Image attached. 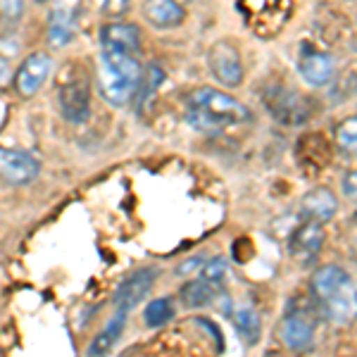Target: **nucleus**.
I'll return each instance as SVG.
<instances>
[{
    "instance_id": "f257e3e1",
    "label": "nucleus",
    "mask_w": 357,
    "mask_h": 357,
    "mask_svg": "<svg viewBox=\"0 0 357 357\" xmlns=\"http://www.w3.org/2000/svg\"><path fill=\"white\" fill-rule=\"evenodd\" d=\"M186 119L195 129L217 134V131L227 129V126L245 124L250 119V112H248L243 102H238L229 93L205 86V89H198L188 96Z\"/></svg>"
},
{
    "instance_id": "f03ea898",
    "label": "nucleus",
    "mask_w": 357,
    "mask_h": 357,
    "mask_svg": "<svg viewBox=\"0 0 357 357\" xmlns=\"http://www.w3.org/2000/svg\"><path fill=\"white\" fill-rule=\"evenodd\" d=\"M312 293L333 324H350L357 319V286L343 267H321L312 276Z\"/></svg>"
},
{
    "instance_id": "7ed1b4c3",
    "label": "nucleus",
    "mask_w": 357,
    "mask_h": 357,
    "mask_svg": "<svg viewBox=\"0 0 357 357\" xmlns=\"http://www.w3.org/2000/svg\"><path fill=\"white\" fill-rule=\"evenodd\" d=\"M143 67L136 55L102 53L98 65V91L112 107H124L138 93Z\"/></svg>"
},
{
    "instance_id": "20e7f679",
    "label": "nucleus",
    "mask_w": 357,
    "mask_h": 357,
    "mask_svg": "<svg viewBox=\"0 0 357 357\" xmlns=\"http://www.w3.org/2000/svg\"><path fill=\"white\" fill-rule=\"evenodd\" d=\"M41 172V165L33 155L13 148H0V181L10 186H26Z\"/></svg>"
},
{
    "instance_id": "39448f33",
    "label": "nucleus",
    "mask_w": 357,
    "mask_h": 357,
    "mask_svg": "<svg viewBox=\"0 0 357 357\" xmlns=\"http://www.w3.org/2000/svg\"><path fill=\"white\" fill-rule=\"evenodd\" d=\"M60 112L69 124H84L91 117V89L84 79H72L60 86L57 93Z\"/></svg>"
},
{
    "instance_id": "423d86ee",
    "label": "nucleus",
    "mask_w": 357,
    "mask_h": 357,
    "mask_svg": "<svg viewBox=\"0 0 357 357\" xmlns=\"http://www.w3.org/2000/svg\"><path fill=\"white\" fill-rule=\"evenodd\" d=\"M207 65L210 72L215 74V79L229 89L243 84V65H241V55L231 43L220 41L212 45L210 55H207Z\"/></svg>"
},
{
    "instance_id": "0eeeda50",
    "label": "nucleus",
    "mask_w": 357,
    "mask_h": 357,
    "mask_svg": "<svg viewBox=\"0 0 357 357\" xmlns=\"http://www.w3.org/2000/svg\"><path fill=\"white\" fill-rule=\"evenodd\" d=\"M155 281H158V272L151 267L129 274L122 284L117 286V291H114V298H112L114 310H122V312L129 314L131 310H134L136 305H141L143 298L153 291Z\"/></svg>"
},
{
    "instance_id": "6e6552de",
    "label": "nucleus",
    "mask_w": 357,
    "mask_h": 357,
    "mask_svg": "<svg viewBox=\"0 0 357 357\" xmlns=\"http://www.w3.org/2000/svg\"><path fill=\"white\" fill-rule=\"evenodd\" d=\"M50 69H53V57L43 50L26 55L24 62L20 65L15 74V89L20 96H33L38 93V89L45 84V79L50 77Z\"/></svg>"
},
{
    "instance_id": "1a4fd4ad",
    "label": "nucleus",
    "mask_w": 357,
    "mask_h": 357,
    "mask_svg": "<svg viewBox=\"0 0 357 357\" xmlns=\"http://www.w3.org/2000/svg\"><path fill=\"white\" fill-rule=\"evenodd\" d=\"M100 45L102 53L136 55V50L141 48V31H138L136 24H129V22H110L100 31Z\"/></svg>"
},
{
    "instance_id": "9d476101",
    "label": "nucleus",
    "mask_w": 357,
    "mask_h": 357,
    "mask_svg": "<svg viewBox=\"0 0 357 357\" xmlns=\"http://www.w3.org/2000/svg\"><path fill=\"white\" fill-rule=\"evenodd\" d=\"M321 245H324V229H321L319 222L307 220L291 236V252L298 260H312L317 252L321 250Z\"/></svg>"
},
{
    "instance_id": "9b49d317",
    "label": "nucleus",
    "mask_w": 357,
    "mask_h": 357,
    "mask_svg": "<svg viewBox=\"0 0 357 357\" xmlns=\"http://www.w3.org/2000/svg\"><path fill=\"white\" fill-rule=\"evenodd\" d=\"M126 312L114 310V314L107 319V324L96 333V338L89 343V357H107L114 350V345L119 343L126 326Z\"/></svg>"
},
{
    "instance_id": "f8f14e48",
    "label": "nucleus",
    "mask_w": 357,
    "mask_h": 357,
    "mask_svg": "<svg viewBox=\"0 0 357 357\" xmlns=\"http://www.w3.org/2000/svg\"><path fill=\"white\" fill-rule=\"evenodd\" d=\"M77 33V13L69 5H60L48 17V41L55 48H65Z\"/></svg>"
},
{
    "instance_id": "ddd939ff",
    "label": "nucleus",
    "mask_w": 357,
    "mask_h": 357,
    "mask_svg": "<svg viewBox=\"0 0 357 357\" xmlns=\"http://www.w3.org/2000/svg\"><path fill=\"white\" fill-rule=\"evenodd\" d=\"M143 15L158 29H174L183 22V8L178 0H146Z\"/></svg>"
},
{
    "instance_id": "4468645a",
    "label": "nucleus",
    "mask_w": 357,
    "mask_h": 357,
    "mask_svg": "<svg viewBox=\"0 0 357 357\" xmlns=\"http://www.w3.org/2000/svg\"><path fill=\"white\" fill-rule=\"evenodd\" d=\"M338 210V200L329 188H312L310 193H305L303 198V212L307 220L312 222H329Z\"/></svg>"
},
{
    "instance_id": "2eb2a0df",
    "label": "nucleus",
    "mask_w": 357,
    "mask_h": 357,
    "mask_svg": "<svg viewBox=\"0 0 357 357\" xmlns=\"http://www.w3.org/2000/svg\"><path fill=\"white\" fill-rule=\"evenodd\" d=\"M333 57L326 53H307L301 60V74L310 86H324L333 77Z\"/></svg>"
},
{
    "instance_id": "dca6fc26",
    "label": "nucleus",
    "mask_w": 357,
    "mask_h": 357,
    "mask_svg": "<svg viewBox=\"0 0 357 357\" xmlns=\"http://www.w3.org/2000/svg\"><path fill=\"white\" fill-rule=\"evenodd\" d=\"M281 338H284V343L289 345L291 350L310 348V345H312V338H314L312 324L301 314H289L284 319V324H281Z\"/></svg>"
},
{
    "instance_id": "f3484780",
    "label": "nucleus",
    "mask_w": 357,
    "mask_h": 357,
    "mask_svg": "<svg viewBox=\"0 0 357 357\" xmlns=\"http://www.w3.org/2000/svg\"><path fill=\"white\" fill-rule=\"evenodd\" d=\"M181 301L186 307H207L217 301V284L207 279H195L181 289Z\"/></svg>"
},
{
    "instance_id": "a211bd4d",
    "label": "nucleus",
    "mask_w": 357,
    "mask_h": 357,
    "mask_svg": "<svg viewBox=\"0 0 357 357\" xmlns=\"http://www.w3.org/2000/svg\"><path fill=\"white\" fill-rule=\"evenodd\" d=\"M234 324H236V331H238L250 345L260 341V333H262L260 314H257L252 307H248V305L236 307L234 310Z\"/></svg>"
},
{
    "instance_id": "6ab92c4d",
    "label": "nucleus",
    "mask_w": 357,
    "mask_h": 357,
    "mask_svg": "<svg viewBox=\"0 0 357 357\" xmlns=\"http://www.w3.org/2000/svg\"><path fill=\"white\" fill-rule=\"evenodd\" d=\"M165 82V72H162V67H158V65H148L146 69H143V74H141V84H138V93L134 100L138 102V107H146L148 102L153 100V96L158 93V89L162 86Z\"/></svg>"
},
{
    "instance_id": "aec40b11",
    "label": "nucleus",
    "mask_w": 357,
    "mask_h": 357,
    "mask_svg": "<svg viewBox=\"0 0 357 357\" xmlns=\"http://www.w3.org/2000/svg\"><path fill=\"white\" fill-rule=\"evenodd\" d=\"M174 317V305H172L169 298H155V301L148 305L146 312H143V319H146L148 326H165L167 321Z\"/></svg>"
},
{
    "instance_id": "412c9836",
    "label": "nucleus",
    "mask_w": 357,
    "mask_h": 357,
    "mask_svg": "<svg viewBox=\"0 0 357 357\" xmlns=\"http://www.w3.org/2000/svg\"><path fill=\"white\" fill-rule=\"evenodd\" d=\"M336 141L338 146L345 148L350 153H357V117H350L336 129Z\"/></svg>"
},
{
    "instance_id": "4be33fe9",
    "label": "nucleus",
    "mask_w": 357,
    "mask_h": 357,
    "mask_svg": "<svg viewBox=\"0 0 357 357\" xmlns=\"http://www.w3.org/2000/svg\"><path fill=\"white\" fill-rule=\"evenodd\" d=\"M203 274H205L207 281H212V284H220L224 276L229 274V264H227V260H224V257H215L212 262L205 264Z\"/></svg>"
},
{
    "instance_id": "5701e85b",
    "label": "nucleus",
    "mask_w": 357,
    "mask_h": 357,
    "mask_svg": "<svg viewBox=\"0 0 357 357\" xmlns=\"http://www.w3.org/2000/svg\"><path fill=\"white\" fill-rule=\"evenodd\" d=\"M0 13L5 20L17 22L24 15V0H0Z\"/></svg>"
},
{
    "instance_id": "b1692460",
    "label": "nucleus",
    "mask_w": 357,
    "mask_h": 357,
    "mask_svg": "<svg viewBox=\"0 0 357 357\" xmlns=\"http://www.w3.org/2000/svg\"><path fill=\"white\" fill-rule=\"evenodd\" d=\"M98 5H100V10L105 15L119 17V15L126 13V8H129V0H98Z\"/></svg>"
},
{
    "instance_id": "393cba45",
    "label": "nucleus",
    "mask_w": 357,
    "mask_h": 357,
    "mask_svg": "<svg viewBox=\"0 0 357 357\" xmlns=\"http://www.w3.org/2000/svg\"><path fill=\"white\" fill-rule=\"evenodd\" d=\"M343 193L357 203V172H348V174L343 176Z\"/></svg>"
},
{
    "instance_id": "a878e982",
    "label": "nucleus",
    "mask_w": 357,
    "mask_h": 357,
    "mask_svg": "<svg viewBox=\"0 0 357 357\" xmlns=\"http://www.w3.org/2000/svg\"><path fill=\"white\" fill-rule=\"evenodd\" d=\"M36 3H48V0H36Z\"/></svg>"
},
{
    "instance_id": "bb28decb",
    "label": "nucleus",
    "mask_w": 357,
    "mask_h": 357,
    "mask_svg": "<svg viewBox=\"0 0 357 357\" xmlns=\"http://www.w3.org/2000/svg\"><path fill=\"white\" fill-rule=\"evenodd\" d=\"M355 248H357V241H355Z\"/></svg>"
}]
</instances>
